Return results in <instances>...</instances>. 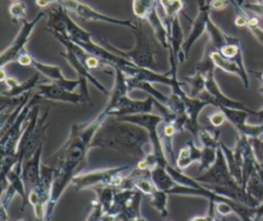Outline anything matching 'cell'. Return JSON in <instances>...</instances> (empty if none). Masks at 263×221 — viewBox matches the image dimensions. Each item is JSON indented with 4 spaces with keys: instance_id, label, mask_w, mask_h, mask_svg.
I'll list each match as a JSON object with an SVG mask.
<instances>
[{
    "instance_id": "obj_35",
    "label": "cell",
    "mask_w": 263,
    "mask_h": 221,
    "mask_svg": "<svg viewBox=\"0 0 263 221\" xmlns=\"http://www.w3.org/2000/svg\"><path fill=\"white\" fill-rule=\"evenodd\" d=\"M104 209L100 201L96 198L91 201V210L86 218L85 221H101L103 215H104Z\"/></svg>"
},
{
    "instance_id": "obj_36",
    "label": "cell",
    "mask_w": 263,
    "mask_h": 221,
    "mask_svg": "<svg viewBox=\"0 0 263 221\" xmlns=\"http://www.w3.org/2000/svg\"><path fill=\"white\" fill-rule=\"evenodd\" d=\"M208 119H209V121H210V123L212 124L213 127H219L227 120L225 114L220 109H218V111L213 112L212 114L208 115Z\"/></svg>"
},
{
    "instance_id": "obj_28",
    "label": "cell",
    "mask_w": 263,
    "mask_h": 221,
    "mask_svg": "<svg viewBox=\"0 0 263 221\" xmlns=\"http://www.w3.org/2000/svg\"><path fill=\"white\" fill-rule=\"evenodd\" d=\"M245 189L251 196H253L259 202L263 201V181L256 170L247 181Z\"/></svg>"
},
{
    "instance_id": "obj_33",
    "label": "cell",
    "mask_w": 263,
    "mask_h": 221,
    "mask_svg": "<svg viewBox=\"0 0 263 221\" xmlns=\"http://www.w3.org/2000/svg\"><path fill=\"white\" fill-rule=\"evenodd\" d=\"M217 150L218 148H211V147H201V158L199 160L198 173H203L208 171L216 161L217 158Z\"/></svg>"
},
{
    "instance_id": "obj_15",
    "label": "cell",
    "mask_w": 263,
    "mask_h": 221,
    "mask_svg": "<svg viewBox=\"0 0 263 221\" xmlns=\"http://www.w3.org/2000/svg\"><path fill=\"white\" fill-rule=\"evenodd\" d=\"M36 88H37L36 93L41 98L46 100L65 102V103H70L74 105H79L81 103L85 105L86 103V100L82 94L68 90L53 82L39 83Z\"/></svg>"
},
{
    "instance_id": "obj_45",
    "label": "cell",
    "mask_w": 263,
    "mask_h": 221,
    "mask_svg": "<svg viewBox=\"0 0 263 221\" xmlns=\"http://www.w3.org/2000/svg\"><path fill=\"white\" fill-rule=\"evenodd\" d=\"M255 218L261 220L263 218V201L260 202V205L256 208V216Z\"/></svg>"
},
{
    "instance_id": "obj_32",
    "label": "cell",
    "mask_w": 263,
    "mask_h": 221,
    "mask_svg": "<svg viewBox=\"0 0 263 221\" xmlns=\"http://www.w3.org/2000/svg\"><path fill=\"white\" fill-rule=\"evenodd\" d=\"M158 0H133V12L141 21H146L149 13L156 7Z\"/></svg>"
},
{
    "instance_id": "obj_12",
    "label": "cell",
    "mask_w": 263,
    "mask_h": 221,
    "mask_svg": "<svg viewBox=\"0 0 263 221\" xmlns=\"http://www.w3.org/2000/svg\"><path fill=\"white\" fill-rule=\"evenodd\" d=\"M61 56L70 64V66L76 71L78 75V79L80 80V94L83 95L86 102H89L91 104V100L89 97L88 88H87V82H90L97 89H99L101 93H103L106 96H110L111 91H109L92 74L89 70L84 66V64L81 62V60L76 56V53L71 50L70 48H65L64 51L60 52Z\"/></svg>"
},
{
    "instance_id": "obj_52",
    "label": "cell",
    "mask_w": 263,
    "mask_h": 221,
    "mask_svg": "<svg viewBox=\"0 0 263 221\" xmlns=\"http://www.w3.org/2000/svg\"><path fill=\"white\" fill-rule=\"evenodd\" d=\"M216 221H217V220H216Z\"/></svg>"
},
{
    "instance_id": "obj_9",
    "label": "cell",
    "mask_w": 263,
    "mask_h": 221,
    "mask_svg": "<svg viewBox=\"0 0 263 221\" xmlns=\"http://www.w3.org/2000/svg\"><path fill=\"white\" fill-rule=\"evenodd\" d=\"M195 180L201 184L228 188H238L241 186L231 175L225 155L220 146L217 150V158L214 164L208 171L195 177Z\"/></svg>"
},
{
    "instance_id": "obj_49",
    "label": "cell",
    "mask_w": 263,
    "mask_h": 221,
    "mask_svg": "<svg viewBox=\"0 0 263 221\" xmlns=\"http://www.w3.org/2000/svg\"><path fill=\"white\" fill-rule=\"evenodd\" d=\"M132 221H147L145 218H143L142 216H139V217H137V218H135V219H133Z\"/></svg>"
},
{
    "instance_id": "obj_51",
    "label": "cell",
    "mask_w": 263,
    "mask_h": 221,
    "mask_svg": "<svg viewBox=\"0 0 263 221\" xmlns=\"http://www.w3.org/2000/svg\"><path fill=\"white\" fill-rule=\"evenodd\" d=\"M261 2H263V0H262V1H261Z\"/></svg>"
},
{
    "instance_id": "obj_10",
    "label": "cell",
    "mask_w": 263,
    "mask_h": 221,
    "mask_svg": "<svg viewBox=\"0 0 263 221\" xmlns=\"http://www.w3.org/2000/svg\"><path fill=\"white\" fill-rule=\"evenodd\" d=\"M57 2L65 7L67 10L74 12L76 15L81 17L84 21H92V22H103L108 24H113L117 26L127 27L130 30H135L137 28V23L134 24L132 20H120L116 17L109 16L107 14L101 13L90 7L89 5L80 2L78 0H57Z\"/></svg>"
},
{
    "instance_id": "obj_21",
    "label": "cell",
    "mask_w": 263,
    "mask_h": 221,
    "mask_svg": "<svg viewBox=\"0 0 263 221\" xmlns=\"http://www.w3.org/2000/svg\"><path fill=\"white\" fill-rule=\"evenodd\" d=\"M150 178L156 189L165 191L167 193L177 184L171 174L167 172L166 167L159 164H156L153 169L150 170Z\"/></svg>"
},
{
    "instance_id": "obj_14",
    "label": "cell",
    "mask_w": 263,
    "mask_h": 221,
    "mask_svg": "<svg viewBox=\"0 0 263 221\" xmlns=\"http://www.w3.org/2000/svg\"><path fill=\"white\" fill-rule=\"evenodd\" d=\"M155 100L152 97H148L145 100H135L130 99L127 95L120 98L108 111L102 110L107 116H128L135 114L152 113L153 106L155 105Z\"/></svg>"
},
{
    "instance_id": "obj_46",
    "label": "cell",
    "mask_w": 263,
    "mask_h": 221,
    "mask_svg": "<svg viewBox=\"0 0 263 221\" xmlns=\"http://www.w3.org/2000/svg\"><path fill=\"white\" fill-rule=\"evenodd\" d=\"M255 75L260 79V86H259V91L263 95V72H260V73H257V72H254Z\"/></svg>"
},
{
    "instance_id": "obj_16",
    "label": "cell",
    "mask_w": 263,
    "mask_h": 221,
    "mask_svg": "<svg viewBox=\"0 0 263 221\" xmlns=\"http://www.w3.org/2000/svg\"><path fill=\"white\" fill-rule=\"evenodd\" d=\"M30 67L34 68L37 72L44 75L46 78H48L50 80V82H53V83L68 89V90L74 91V89L78 85H80V80L79 79H76V80L67 79L63 75L61 67L55 66V65L42 63V62L38 61L37 59H35L34 57L31 60Z\"/></svg>"
},
{
    "instance_id": "obj_42",
    "label": "cell",
    "mask_w": 263,
    "mask_h": 221,
    "mask_svg": "<svg viewBox=\"0 0 263 221\" xmlns=\"http://www.w3.org/2000/svg\"><path fill=\"white\" fill-rule=\"evenodd\" d=\"M9 216H8V211L4 207H0V221H8Z\"/></svg>"
},
{
    "instance_id": "obj_41",
    "label": "cell",
    "mask_w": 263,
    "mask_h": 221,
    "mask_svg": "<svg viewBox=\"0 0 263 221\" xmlns=\"http://www.w3.org/2000/svg\"><path fill=\"white\" fill-rule=\"evenodd\" d=\"M229 0H212L211 1V8L215 10H221L227 7Z\"/></svg>"
},
{
    "instance_id": "obj_20",
    "label": "cell",
    "mask_w": 263,
    "mask_h": 221,
    "mask_svg": "<svg viewBox=\"0 0 263 221\" xmlns=\"http://www.w3.org/2000/svg\"><path fill=\"white\" fill-rule=\"evenodd\" d=\"M146 21L152 28L154 32V36L157 39V41L160 43V45L163 48H168V28L163 23L161 17L159 16L157 12V7H155L147 16Z\"/></svg>"
},
{
    "instance_id": "obj_19",
    "label": "cell",
    "mask_w": 263,
    "mask_h": 221,
    "mask_svg": "<svg viewBox=\"0 0 263 221\" xmlns=\"http://www.w3.org/2000/svg\"><path fill=\"white\" fill-rule=\"evenodd\" d=\"M201 158V148L197 147L192 140L187 141L186 145L180 149L176 158L177 169L181 172L186 170L191 163L199 162Z\"/></svg>"
},
{
    "instance_id": "obj_37",
    "label": "cell",
    "mask_w": 263,
    "mask_h": 221,
    "mask_svg": "<svg viewBox=\"0 0 263 221\" xmlns=\"http://www.w3.org/2000/svg\"><path fill=\"white\" fill-rule=\"evenodd\" d=\"M189 221H216V211H215V202L209 201V211L204 216H195L191 218Z\"/></svg>"
},
{
    "instance_id": "obj_8",
    "label": "cell",
    "mask_w": 263,
    "mask_h": 221,
    "mask_svg": "<svg viewBox=\"0 0 263 221\" xmlns=\"http://www.w3.org/2000/svg\"><path fill=\"white\" fill-rule=\"evenodd\" d=\"M45 12H38L35 17L31 21H27L26 19L22 21V27L13 39V41L10 43L9 46H7L0 54V68H4L5 65L16 61L20 54L27 50L26 45L30 40V37L36 27V25L39 23V21L42 17H45Z\"/></svg>"
},
{
    "instance_id": "obj_13",
    "label": "cell",
    "mask_w": 263,
    "mask_h": 221,
    "mask_svg": "<svg viewBox=\"0 0 263 221\" xmlns=\"http://www.w3.org/2000/svg\"><path fill=\"white\" fill-rule=\"evenodd\" d=\"M168 25V62L170 70L166 74L172 78H178V64L179 57L182 51L183 44L185 42L183 29L180 24L179 15L167 21Z\"/></svg>"
},
{
    "instance_id": "obj_50",
    "label": "cell",
    "mask_w": 263,
    "mask_h": 221,
    "mask_svg": "<svg viewBox=\"0 0 263 221\" xmlns=\"http://www.w3.org/2000/svg\"><path fill=\"white\" fill-rule=\"evenodd\" d=\"M15 221H26L24 218H20V219H16Z\"/></svg>"
},
{
    "instance_id": "obj_48",
    "label": "cell",
    "mask_w": 263,
    "mask_h": 221,
    "mask_svg": "<svg viewBox=\"0 0 263 221\" xmlns=\"http://www.w3.org/2000/svg\"><path fill=\"white\" fill-rule=\"evenodd\" d=\"M7 76H8V75L6 74L4 68H0V80H1L2 82H4V80L7 78Z\"/></svg>"
},
{
    "instance_id": "obj_34",
    "label": "cell",
    "mask_w": 263,
    "mask_h": 221,
    "mask_svg": "<svg viewBox=\"0 0 263 221\" xmlns=\"http://www.w3.org/2000/svg\"><path fill=\"white\" fill-rule=\"evenodd\" d=\"M26 10H27V5L22 1L13 2L8 7L9 15L11 17V21L14 24H17L18 22H22L23 20H25Z\"/></svg>"
},
{
    "instance_id": "obj_47",
    "label": "cell",
    "mask_w": 263,
    "mask_h": 221,
    "mask_svg": "<svg viewBox=\"0 0 263 221\" xmlns=\"http://www.w3.org/2000/svg\"><path fill=\"white\" fill-rule=\"evenodd\" d=\"M260 123H263V107L260 110H255V115Z\"/></svg>"
},
{
    "instance_id": "obj_3",
    "label": "cell",
    "mask_w": 263,
    "mask_h": 221,
    "mask_svg": "<svg viewBox=\"0 0 263 221\" xmlns=\"http://www.w3.org/2000/svg\"><path fill=\"white\" fill-rule=\"evenodd\" d=\"M49 111L46 110L42 115H40V108L35 105L31 111V116L29 122L22 135V138L17 146V163L14 168L23 172V162L35 153L37 148L45 142V134L48 127L47 116Z\"/></svg>"
},
{
    "instance_id": "obj_40",
    "label": "cell",
    "mask_w": 263,
    "mask_h": 221,
    "mask_svg": "<svg viewBox=\"0 0 263 221\" xmlns=\"http://www.w3.org/2000/svg\"><path fill=\"white\" fill-rule=\"evenodd\" d=\"M247 29L263 45V30L259 26H251V27H248Z\"/></svg>"
},
{
    "instance_id": "obj_39",
    "label": "cell",
    "mask_w": 263,
    "mask_h": 221,
    "mask_svg": "<svg viewBox=\"0 0 263 221\" xmlns=\"http://www.w3.org/2000/svg\"><path fill=\"white\" fill-rule=\"evenodd\" d=\"M33 56L30 54L27 50L23 51L20 57L17 58L16 62L21 65V66H26V67H30V64H31V60H32Z\"/></svg>"
},
{
    "instance_id": "obj_22",
    "label": "cell",
    "mask_w": 263,
    "mask_h": 221,
    "mask_svg": "<svg viewBox=\"0 0 263 221\" xmlns=\"http://www.w3.org/2000/svg\"><path fill=\"white\" fill-rule=\"evenodd\" d=\"M127 86H128V90H133V89L144 90L150 97H152L155 101H157L163 105H166L168 102V96H165L162 93H160L159 90H157L156 88H154L152 86L151 82L139 80V79H136L133 77H127Z\"/></svg>"
},
{
    "instance_id": "obj_5",
    "label": "cell",
    "mask_w": 263,
    "mask_h": 221,
    "mask_svg": "<svg viewBox=\"0 0 263 221\" xmlns=\"http://www.w3.org/2000/svg\"><path fill=\"white\" fill-rule=\"evenodd\" d=\"M130 169V165H121L116 168L95 170L87 173H79L73 178L71 184L75 191H79L87 187L92 188L96 186H111L117 189L120 188L124 180L123 173Z\"/></svg>"
},
{
    "instance_id": "obj_4",
    "label": "cell",
    "mask_w": 263,
    "mask_h": 221,
    "mask_svg": "<svg viewBox=\"0 0 263 221\" xmlns=\"http://www.w3.org/2000/svg\"><path fill=\"white\" fill-rule=\"evenodd\" d=\"M132 32L135 36V46L129 50L120 49L105 39H103L102 42L106 48L128 60L137 67L150 69L158 72L159 65L154 59L155 50L149 40V36L143 24L141 22H137V28L135 30H132Z\"/></svg>"
},
{
    "instance_id": "obj_25",
    "label": "cell",
    "mask_w": 263,
    "mask_h": 221,
    "mask_svg": "<svg viewBox=\"0 0 263 221\" xmlns=\"http://www.w3.org/2000/svg\"><path fill=\"white\" fill-rule=\"evenodd\" d=\"M218 109L223 111L227 121H229L236 128L237 132H239L246 125L247 119L251 115L249 111L241 110V109H233V108H227V107H220Z\"/></svg>"
},
{
    "instance_id": "obj_17",
    "label": "cell",
    "mask_w": 263,
    "mask_h": 221,
    "mask_svg": "<svg viewBox=\"0 0 263 221\" xmlns=\"http://www.w3.org/2000/svg\"><path fill=\"white\" fill-rule=\"evenodd\" d=\"M43 144H41L35 153L29 159L23 162V178L26 184V187L31 190L34 188L40 180L41 174V155L43 151Z\"/></svg>"
},
{
    "instance_id": "obj_23",
    "label": "cell",
    "mask_w": 263,
    "mask_h": 221,
    "mask_svg": "<svg viewBox=\"0 0 263 221\" xmlns=\"http://www.w3.org/2000/svg\"><path fill=\"white\" fill-rule=\"evenodd\" d=\"M39 75L40 73L37 72L33 76H31L29 79L23 82L17 81L12 87L7 88L6 90H3L1 93V96L8 97V98H17L25 95L28 91H31L33 88L37 87V85L39 84Z\"/></svg>"
},
{
    "instance_id": "obj_30",
    "label": "cell",
    "mask_w": 263,
    "mask_h": 221,
    "mask_svg": "<svg viewBox=\"0 0 263 221\" xmlns=\"http://www.w3.org/2000/svg\"><path fill=\"white\" fill-rule=\"evenodd\" d=\"M150 196V205L160 214L162 218L168 216L167 211V197L168 193L162 190L156 189Z\"/></svg>"
},
{
    "instance_id": "obj_24",
    "label": "cell",
    "mask_w": 263,
    "mask_h": 221,
    "mask_svg": "<svg viewBox=\"0 0 263 221\" xmlns=\"http://www.w3.org/2000/svg\"><path fill=\"white\" fill-rule=\"evenodd\" d=\"M6 179H7L8 184L13 186L17 195L21 197V199H22L21 211H24L26 205L29 201V199H28V194H27V191H26L27 187H26V184H25V181H24V178H23V172L13 168L8 173Z\"/></svg>"
},
{
    "instance_id": "obj_1",
    "label": "cell",
    "mask_w": 263,
    "mask_h": 221,
    "mask_svg": "<svg viewBox=\"0 0 263 221\" xmlns=\"http://www.w3.org/2000/svg\"><path fill=\"white\" fill-rule=\"evenodd\" d=\"M107 115L101 111L95 118L83 123H73L66 142L53 153V183L51 197L46 206L44 221H50L55 205L63 194L65 188L79 174L86 161V155L91 149V141Z\"/></svg>"
},
{
    "instance_id": "obj_31",
    "label": "cell",
    "mask_w": 263,
    "mask_h": 221,
    "mask_svg": "<svg viewBox=\"0 0 263 221\" xmlns=\"http://www.w3.org/2000/svg\"><path fill=\"white\" fill-rule=\"evenodd\" d=\"M197 138L202 147L219 148L220 146V131H211L209 127H203L198 131Z\"/></svg>"
},
{
    "instance_id": "obj_2",
    "label": "cell",
    "mask_w": 263,
    "mask_h": 221,
    "mask_svg": "<svg viewBox=\"0 0 263 221\" xmlns=\"http://www.w3.org/2000/svg\"><path fill=\"white\" fill-rule=\"evenodd\" d=\"M146 146H151V142L144 127L111 115L100 125L90 145L91 148L112 149L128 154L138 161L149 153Z\"/></svg>"
},
{
    "instance_id": "obj_38",
    "label": "cell",
    "mask_w": 263,
    "mask_h": 221,
    "mask_svg": "<svg viewBox=\"0 0 263 221\" xmlns=\"http://www.w3.org/2000/svg\"><path fill=\"white\" fill-rule=\"evenodd\" d=\"M245 8L251 10L252 12L262 15L263 16V2H256V3H246L242 5Z\"/></svg>"
},
{
    "instance_id": "obj_18",
    "label": "cell",
    "mask_w": 263,
    "mask_h": 221,
    "mask_svg": "<svg viewBox=\"0 0 263 221\" xmlns=\"http://www.w3.org/2000/svg\"><path fill=\"white\" fill-rule=\"evenodd\" d=\"M208 44L210 45L209 42H208ZM210 47H211V58H212V60H213V63H214L215 67H216V68H219V69H221V70H223V71H225V72H227V73L236 75L237 77L240 78V80H241L243 86H245L246 88H248V87L250 86L249 77L246 76V75L241 72V70H240V68L237 66V64H236L235 62L231 61V60H228V59L224 58L219 51L213 49V47H212L211 45H210Z\"/></svg>"
},
{
    "instance_id": "obj_11",
    "label": "cell",
    "mask_w": 263,
    "mask_h": 221,
    "mask_svg": "<svg viewBox=\"0 0 263 221\" xmlns=\"http://www.w3.org/2000/svg\"><path fill=\"white\" fill-rule=\"evenodd\" d=\"M212 0H197L198 11L195 19L192 21V26L190 29V33L188 37L185 39V42L182 47V51L179 57V63H183L189 57V52L194 43L201 37V35L206 32L208 22L210 17Z\"/></svg>"
},
{
    "instance_id": "obj_27",
    "label": "cell",
    "mask_w": 263,
    "mask_h": 221,
    "mask_svg": "<svg viewBox=\"0 0 263 221\" xmlns=\"http://www.w3.org/2000/svg\"><path fill=\"white\" fill-rule=\"evenodd\" d=\"M184 82L189 86L188 95L192 98H197L205 89V77L199 72H196L191 76H185Z\"/></svg>"
},
{
    "instance_id": "obj_7",
    "label": "cell",
    "mask_w": 263,
    "mask_h": 221,
    "mask_svg": "<svg viewBox=\"0 0 263 221\" xmlns=\"http://www.w3.org/2000/svg\"><path fill=\"white\" fill-rule=\"evenodd\" d=\"M39 99H41V97L35 93L29 102L25 105L12 126L3 136H1V155L16 154L18 142L29 122L31 111L33 107L37 105Z\"/></svg>"
},
{
    "instance_id": "obj_43",
    "label": "cell",
    "mask_w": 263,
    "mask_h": 221,
    "mask_svg": "<svg viewBox=\"0 0 263 221\" xmlns=\"http://www.w3.org/2000/svg\"><path fill=\"white\" fill-rule=\"evenodd\" d=\"M35 2L39 7H46L47 5L57 2V0H36Z\"/></svg>"
},
{
    "instance_id": "obj_6",
    "label": "cell",
    "mask_w": 263,
    "mask_h": 221,
    "mask_svg": "<svg viewBox=\"0 0 263 221\" xmlns=\"http://www.w3.org/2000/svg\"><path fill=\"white\" fill-rule=\"evenodd\" d=\"M118 118L144 127L149 134L150 142H151L150 152L154 156L157 164L166 167L170 163L165 155V151L162 145L160 135L158 134V125L163 122V117L161 115H156L153 113H143V114L122 116Z\"/></svg>"
},
{
    "instance_id": "obj_26",
    "label": "cell",
    "mask_w": 263,
    "mask_h": 221,
    "mask_svg": "<svg viewBox=\"0 0 263 221\" xmlns=\"http://www.w3.org/2000/svg\"><path fill=\"white\" fill-rule=\"evenodd\" d=\"M92 189L97 193V199L102 205L104 212L109 213L114 204V194L116 188L111 186H96L92 187Z\"/></svg>"
},
{
    "instance_id": "obj_44",
    "label": "cell",
    "mask_w": 263,
    "mask_h": 221,
    "mask_svg": "<svg viewBox=\"0 0 263 221\" xmlns=\"http://www.w3.org/2000/svg\"><path fill=\"white\" fill-rule=\"evenodd\" d=\"M101 221H117V216L109 213H104Z\"/></svg>"
},
{
    "instance_id": "obj_29",
    "label": "cell",
    "mask_w": 263,
    "mask_h": 221,
    "mask_svg": "<svg viewBox=\"0 0 263 221\" xmlns=\"http://www.w3.org/2000/svg\"><path fill=\"white\" fill-rule=\"evenodd\" d=\"M220 147H221V149H222V151L225 155V158H226V161H227V164H228V169H229L231 175L242 186V172H241V169L238 167V164L235 160L233 149H230L223 142H220Z\"/></svg>"
}]
</instances>
